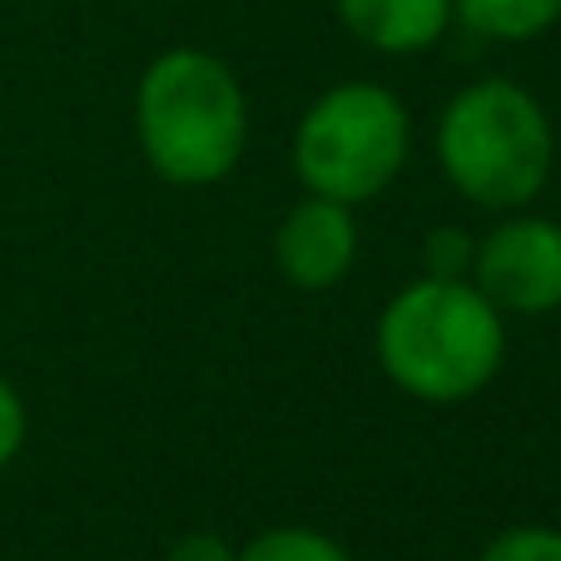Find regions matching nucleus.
Listing matches in <instances>:
<instances>
[{"mask_svg": "<svg viewBox=\"0 0 561 561\" xmlns=\"http://www.w3.org/2000/svg\"><path fill=\"white\" fill-rule=\"evenodd\" d=\"M477 561H561V527L517 522V527L497 531Z\"/></svg>", "mask_w": 561, "mask_h": 561, "instance_id": "obj_10", "label": "nucleus"}, {"mask_svg": "<svg viewBox=\"0 0 561 561\" xmlns=\"http://www.w3.org/2000/svg\"><path fill=\"white\" fill-rule=\"evenodd\" d=\"M453 21L482 41L527 45L561 25V0H453Z\"/></svg>", "mask_w": 561, "mask_h": 561, "instance_id": "obj_8", "label": "nucleus"}, {"mask_svg": "<svg viewBox=\"0 0 561 561\" xmlns=\"http://www.w3.org/2000/svg\"><path fill=\"white\" fill-rule=\"evenodd\" d=\"M443 180L482 214H512L541 199L557 170V129L527 85L482 75L443 105L433 129Z\"/></svg>", "mask_w": 561, "mask_h": 561, "instance_id": "obj_3", "label": "nucleus"}, {"mask_svg": "<svg viewBox=\"0 0 561 561\" xmlns=\"http://www.w3.org/2000/svg\"><path fill=\"white\" fill-rule=\"evenodd\" d=\"M472 284L502 318H541L561 308V224L547 214H497L472 254Z\"/></svg>", "mask_w": 561, "mask_h": 561, "instance_id": "obj_5", "label": "nucleus"}, {"mask_svg": "<svg viewBox=\"0 0 561 561\" xmlns=\"http://www.w3.org/2000/svg\"><path fill=\"white\" fill-rule=\"evenodd\" d=\"M382 378L433 408H457L507 363V318L472 278L423 274L382 304L373 329Z\"/></svg>", "mask_w": 561, "mask_h": 561, "instance_id": "obj_1", "label": "nucleus"}, {"mask_svg": "<svg viewBox=\"0 0 561 561\" xmlns=\"http://www.w3.org/2000/svg\"><path fill=\"white\" fill-rule=\"evenodd\" d=\"M239 561H353L343 541L318 527H268L239 547Z\"/></svg>", "mask_w": 561, "mask_h": 561, "instance_id": "obj_9", "label": "nucleus"}, {"mask_svg": "<svg viewBox=\"0 0 561 561\" xmlns=\"http://www.w3.org/2000/svg\"><path fill=\"white\" fill-rule=\"evenodd\" d=\"M164 561H239V547L219 531H184V537L170 541Z\"/></svg>", "mask_w": 561, "mask_h": 561, "instance_id": "obj_13", "label": "nucleus"}, {"mask_svg": "<svg viewBox=\"0 0 561 561\" xmlns=\"http://www.w3.org/2000/svg\"><path fill=\"white\" fill-rule=\"evenodd\" d=\"M472 254H477V233L467 229H433L423 239V274L437 278H472Z\"/></svg>", "mask_w": 561, "mask_h": 561, "instance_id": "obj_11", "label": "nucleus"}, {"mask_svg": "<svg viewBox=\"0 0 561 561\" xmlns=\"http://www.w3.org/2000/svg\"><path fill=\"white\" fill-rule=\"evenodd\" d=\"M339 25L378 55H427L453 31V0H333Z\"/></svg>", "mask_w": 561, "mask_h": 561, "instance_id": "obj_7", "label": "nucleus"}, {"mask_svg": "<svg viewBox=\"0 0 561 561\" xmlns=\"http://www.w3.org/2000/svg\"><path fill=\"white\" fill-rule=\"evenodd\" d=\"M135 135L145 164L174 190H209L244 164L249 95L229 60L174 45L135 85Z\"/></svg>", "mask_w": 561, "mask_h": 561, "instance_id": "obj_2", "label": "nucleus"}, {"mask_svg": "<svg viewBox=\"0 0 561 561\" xmlns=\"http://www.w3.org/2000/svg\"><path fill=\"white\" fill-rule=\"evenodd\" d=\"M25 437H31V413H25V398L11 378H0V472L21 457Z\"/></svg>", "mask_w": 561, "mask_h": 561, "instance_id": "obj_12", "label": "nucleus"}, {"mask_svg": "<svg viewBox=\"0 0 561 561\" xmlns=\"http://www.w3.org/2000/svg\"><path fill=\"white\" fill-rule=\"evenodd\" d=\"M358 264V214L353 204L304 194L274 229V268L298 294H329Z\"/></svg>", "mask_w": 561, "mask_h": 561, "instance_id": "obj_6", "label": "nucleus"}, {"mask_svg": "<svg viewBox=\"0 0 561 561\" xmlns=\"http://www.w3.org/2000/svg\"><path fill=\"white\" fill-rule=\"evenodd\" d=\"M413 115L403 95L373 80H339L304 110L294 129V174L304 194L368 204L408 170Z\"/></svg>", "mask_w": 561, "mask_h": 561, "instance_id": "obj_4", "label": "nucleus"}]
</instances>
